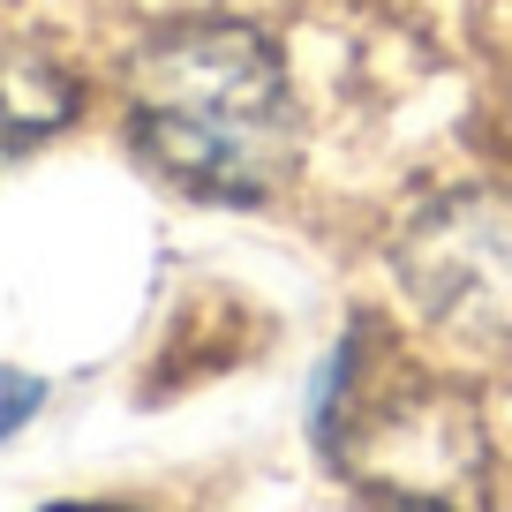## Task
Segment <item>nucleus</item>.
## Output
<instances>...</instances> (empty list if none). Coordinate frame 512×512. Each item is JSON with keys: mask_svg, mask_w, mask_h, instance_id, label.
<instances>
[{"mask_svg": "<svg viewBox=\"0 0 512 512\" xmlns=\"http://www.w3.org/2000/svg\"><path fill=\"white\" fill-rule=\"evenodd\" d=\"M136 159L196 204H264L302 166L287 61L249 23H174L128 61Z\"/></svg>", "mask_w": 512, "mask_h": 512, "instance_id": "nucleus-1", "label": "nucleus"}, {"mask_svg": "<svg viewBox=\"0 0 512 512\" xmlns=\"http://www.w3.org/2000/svg\"><path fill=\"white\" fill-rule=\"evenodd\" d=\"M384 512H392V505H384Z\"/></svg>", "mask_w": 512, "mask_h": 512, "instance_id": "nucleus-7", "label": "nucleus"}, {"mask_svg": "<svg viewBox=\"0 0 512 512\" xmlns=\"http://www.w3.org/2000/svg\"><path fill=\"white\" fill-rule=\"evenodd\" d=\"M407 302L430 324L482 347H512V196L452 189L430 196L392 241Z\"/></svg>", "mask_w": 512, "mask_h": 512, "instance_id": "nucleus-3", "label": "nucleus"}, {"mask_svg": "<svg viewBox=\"0 0 512 512\" xmlns=\"http://www.w3.org/2000/svg\"><path fill=\"white\" fill-rule=\"evenodd\" d=\"M46 512H136V505H113V497H91V505H83V497H61V505H46Z\"/></svg>", "mask_w": 512, "mask_h": 512, "instance_id": "nucleus-6", "label": "nucleus"}, {"mask_svg": "<svg viewBox=\"0 0 512 512\" xmlns=\"http://www.w3.org/2000/svg\"><path fill=\"white\" fill-rule=\"evenodd\" d=\"M317 437L347 482L392 512H482L490 437L452 384L392 362L354 332L317 392Z\"/></svg>", "mask_w": 512, "mask_h": 512, "instance_id": "nucleus-2", "label": "nucleus"}, {"mask_svg": "<svg viewBox=\"0 0 512 512\" xmlns=\"http://www.w3.org/2000/svg\"><path fill=\"white\" fill-rule=\"evenodd\" d=\"M38 407H46V384L23 377V369H0V437H16Z\"/></svg>", "mask_w": 512, "mask_h": 512, "instance_id": "nucleus-5", "label": "nucleus"}, {"mask_svg": "<svg viewBox=\"0 0 512 512\" xmlns=\"http://www.w3.org/2000/svg\"><path fill=\"white\" fill-rule=\"evenodd\" d=\"M68 121H76V76L53 53L0 38V166H16L23 151L61 136Z\"/></svg>", "mask_w": 512, "mask_h": 512, "instance_id": "nucleus-4", "label": "nucleus"}]
</instances>
